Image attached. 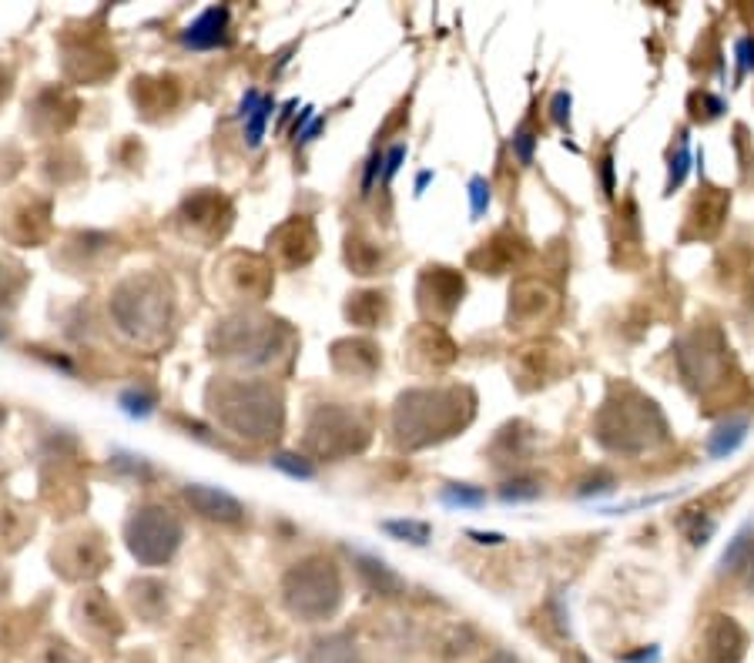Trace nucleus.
<instances>
[{
    "instance_id": "f257e3e1",
    "label": "nucleus",
    "mask_w": 754,
    "mask_h": 663,
    "mask_svg": "<svg viewBox=\"0 0 754 663\" xmlns=\"http://www.w3.org/2000/svg\"><path fill=\"white\" fill-rule=\"evenodd\" d=\"M594 432L610 453L641 456L647 449H657L661 442H667V419L654 399L624 386L600 406Z\"/></svg>"
},
{
    "instance_id": "f03ea898",
    "label": "nucleus",
    "mask_w": 754,
    "mask_h": 663,
    "mask_svg": "<svg viewBox=\"0 0 754 663\" xmlns=\"http://www.w3.org/2000/svg\"><path fill=\"white\" fill-rule=\"evenodd\" d=\"M677 372L698 396H714L728 386V372H734L731 345L724 339L721 329L714 325H698L694 332H687L684 339H677L674 349Z\"/></svg>"
},
{
    "instance_id": "7ed1b4c3",
    "label": "nucleus",
    "mask_w": 754,
    "mask_h": 663,
    "mask_svg": "<svg viewBox=\"0 0 754 663\" xmlns=\"http://www.w3.org/2000/svg\"><path fill=\"white\" fill-rule=\"evenodd\" d=\"M728 208H731V191L714 188V185L698 188V195H694L691 205H687L681 242H711V238L724 228Z\"/></svg>"
},
{
    "instance_id": "20e7f679",
    "label": "nucleus",
    "mask_w": 754,
    "mask_h": 663,
    "mask_svg": "<svg viewBox=\"0 0 754 663\" xmlns=\"http://www.w3.org/2000/svg\"><path fill=\"white\" fill-rule=\"evenodd\" d=\"M744 630L738 627L734 617H724V613H714L708 617L701 630V657L704 663H738L744 657Z\"/></svg>"
},
{
    "instance_id": "39448f33",
    "label": "nucleus",
    "mask_w": 754,
    "mask_h": 663,
    "mask_svg": "<svg viewBox=\"0 0 754 663\" xmlns=\"http://www.w3.org/2000/svg\"><path fill=\"white\" fill-rule=\"evenodd\" d=\"M228 21H232V14H228L225 4L208 7V11H202L192 24L185 27V31H181V44L192 47V51L228 47Z\"/></svg>"
},
{
    "instance_id": "423d86ee",
    "label": "nucleus",
    "mask_w": 754,
    "mask_h": 663,
    "mask_svg": "<svg viewBox=\"0 0 754 663\" xmlns=\"http://www.w3.org/2000/svg\"><path fill=\"white\" fill-rule=\"evenodd\" d=\"M185 499L192 503L198 513L202 516H208V520H222V523H235V520H242V503L232 496V493H225V489H215V486H185Z\"/></svg>"
},
{
    "instance_id": "0eeeda50",
    "label": "nucleus",
    "mask_w": 754,
    "mask_h": 663,
    "mask_svg": "<svg viewBox=\"0 0 754 663\" xmlns=\"http://www.w3.org/2000/svg\"><path fill=\"white\" fill-rule=\"evenodd\" d=\"M553 309V295L543 285H520L510 302V319L517 322H537Z\"/></svg>"
},
{
    "instance_id": "6e6552de",
    "label": "nucleus",
    "mask_w": 754,
    "mask_h": 663,
    "mask_svg": "<svg viewBox=\"0 0 754 663\" xmlns=\"http://www.w3.org/2000/svg\"><path fill=\"white\" fill-rule=\"evenodd\" d=\"M748 436V419H728L721 422L718 429L708 436V456L711 459H728L731 453H738V446Z\"/></svg>"
},
{
    "instance_id": "1a4fd4ad",
    "label": "nucleus",
    "mask_w": 754,
    "mask_h": 663,
    "mask_svg": "<svg viewBox=\"0 0 754 663\" xmlns=\"http://www.w3.org/2000/svg\"><path fill=\"white\" fill-rule=\"evenodd\" d=\"M359 560V570L362 576H369V586L376 593H386V597H396L399 590H403V580L389 570V566L383 560H376V556H366V553H356Z\"/></svg>"
},
{
    "instance_id": "9d476101",
    "label": "nucleus",
    "mask_w": 754,
    "mask_h": 663,
    "mask_svg": "<svg viewBox=\"0 0 754 663\" xmlns=\"http://www.w3.org/2000/svg\"><path fill=\"white\" fill-rule=\"evenodd\" d=\"M677 530L687 536L691 546H704L714 536V530H718V523H714L704 509H684V513L677 516Z\"/></svg>"
},
{
    "instance_id": "9b49d317",
    "label": "nucleus",
    "mask_w": 754,
    "mask_h": 663,
    "mask_svg": "<svg viewBox=\"0 0 754 663\" xmlns=\"http://www.w3.org/2000/svg\"><path fill=\"white\" fill-rule=\"evenodd\" d=\"M754 556V526H744V530L734 533V540L728 543V550L721 553V570H741V566H748V560Z\"/></svg>"
},
{
    "instance_id": "f8f14e48",
    "label": "nucleus",
    "mask_w": 754,
    "mask_h": 663,
    "mask_svg": "<svg viewBox=\"0 0 754 663\" xmlns=\"http://www.w3.org/2000/svg\"><path fill=\"white\" fill-rule=\"evenodd\" d=\"M439 503L450 509H480L486 503V489L470 486V483H450L439 493Z\"/></svg>"
},
{
    "instance_id": "ddd939ff",
    "label": "nucleus",
    "mask_w": 754,
    "mask_h": 663,
    "mask_svg": "<svg viewBox=\"0 0 754 663\" xmlns=\"http://www.w3.org/2000/svg\"><path fill=\"white\" fill-rule=\"evenodd\" d=\"M309 663H359V653L352 650L349 640L332 637V640L316 643V650H312Z\"/></svg>"
},
{
    "instance_id": "4468645a",
    "label": "nucleus",
    "mask_w": 754,
    "mask_h": 663,
    "mask_svg": "<svg viewBox=\"0 0 754 663\" xmlns=\"http://www.w3.org/2000/svg\"><path fill=\"white\" fill-rule=\"evenodd\" d=\"M379 526H383V533L396 536V540H403V543H413V546H426L429 533H433V526L423 520H386Z\"/></svg>"
},
{
    "instance_id": "2eb2a0df",
    "label": "nucleus",
    "mask_w": 754,
    "mask_h": 663,
    "mask_svg": "<svg viewBox=\"0 0 754 663\" xmlns=\"http://www.w3.org/2000/svg\"><path fill=\"white\" fill-rule=\"evenodd\" d=\"M691 141H687V131H681V141H677V155H671V165H667V185L664 191L671 195L674 188L684 185L687 171H691Z\"/></svg>"
},
{
    "instance_id": "dca6fc26",
    "label": "nucleus",
    "mask_w": 754,
    "mask_h": 663,
    "mask_svg": "<svg viewBox=\"0 0 754 663\" xmlns=\"http://www.w3.org/2000/svg\"><path fill=\"white\" fill-rule=\"evenodd\" d=\"M687 108H691V121H701V124H708V121H718L724 111V101L718 98V94H711V91H694L691 94V101H687Z\"/></svg>"
},
{
    "instance_id": "f3484780",
    "label": "nucleus",
    "mask_w": 754,
    "mask_h": 663,
    "mask_svg": "<svg viewBox=\"0 0 754 663\" xmlns=\"http://www.w3.org/2000/svg\"><path fill=\"white\" fill-rule=\"evenodd\" d=\"M118 406H121L124 416H131V419H148L151 412H155L158 399L151 396L148 389H124L121 396H118Z\"/></svg>"
},
{
    "instance_id": "a211bd4d",
    "label": "nucleus",
    "mask_w": 754,
    "mask_h": 663,
    "mask_svg": "<svg viewBox=\"0 0 754 663\" xmlns=\"http://www.w3.org/2000/svg\"><path fill=\"white\" fill-rule=\"evenodd\" d=\"M272 114H275V98H272V94H265L262 104L255 108V114L245 121V141H248V148H259V144H262V138H265V124L272 121Z\"/></svg>"
},
{
    "instance_id": "6ab92c4d",
    "label": "nucleus",
    "mask_w": 754,
    "mask_h": 663,
    "mask_svg": "<svg viewBox=\"0 0 754 663\" xmlns=\"http://www.w3.org/2000/svg\"><path fill=\"white\" fill-rule=\"evenodd\" d=\"M272 466L289 479H316V466H312L309 459L299 456V453H275Z\"/></svg>"
},
{
    "instance_id": "aec40b11",
    "label": "nucleus",
    "mask_w": 754,
    "mask_h": 663,
    "mask_svg": "<svg viewBox=\"0 0 754 663\" xmlns=\"http://www.w3.org/2000/svg\"><path fill=\"white\" fill-rule=\"evenodd\" d=\"M537 138L540 134L533 131L530 121H523L517 131H513V155L520 158V165H533V148H537Z\"/></svg>"
},
{
    "instance_id": "412c9836",
    "label": "nucleus",
    "mask_w": 754,
    "mask_h": 663,
    "mask_svg": "<svg viewBox=\"0 0 754 663\" xmlns=\"http://www.w3.org/2000/svg\"><path fill=\"white\" fill-rule=\"evenodd\" d=\"M537 496H540V483H533V479H510V483L500 486L503 503H530V499Z\"/></svg>"
},
{
    "instance_id": "4be33fe9",
    "label": "nucleus",
    "mask_w": 754,
    "mask_h": 663,
    "mask_svg": "<svg viewBox=\"0 0 754 663\" xmlns=\"http://www.w3.org/2000/svg\"><path fill=\"white\" fill-rule=\"evenodd\" d=\"M470 211H473V218H480L486 208H490V198H493V191H490V181H486L483 175H476V178H470Z\"/></svg>"
},
{
    "instance_id": "5701e85b",
    "label": "nucleus",
    "mask_w": 754,
    "mask_h": 663,
    "mask_svg": "<svg viewBox=\"0 0 754 663\" xmlns=\"http://www.w3.org/2000/svg\"><path fill=\"white\" fill-rule=\"evenodd\" d=\"M383 165H386V151H372L369 161H366V171H362V181H359L362 195H369L372 185L383 181Z\"/></svg>"
},
{
    "instance_id": "b1692460",
    "label": "nucleus",
    "mask_w": 754,
    "mask_h": 663,
    "mask_svg": "<svg viewBox=\"0 0 754 663\" xmlns=\"http://www.w3.org/2000/svg\"><path fill=\"white\" fill-rule=\"evenodd\" d=\"M734 57H738V81L744 78V74L754 71V37L744 34L734 41Z\"/></svg>"
},
{
    "instance_id": "393cba45",
    "label": "nucleus",
    "mask_w": 754,
    "mask_h": 663,
    "mask_svg": "<svg viewBox=\"0 0 754 663\" xmlns=\"http://www.w3.org/2000/svg\"><path fill=\"white\" fill-rule=\"evenodd\" d=\"M403 161H406V144H403V141H396L393 148L386 151V165H383V188L393 185V178L399 175V168H403Z\"/></svg>"
},
{
    "instance_id": "a878e982",
    "label": "nucleus",
    "mask_w": 754,
    "mask_h": 663,
    "mask_svg": "<svg viewBox=\"0 0 754 663\" xmlns=\"http://www.w3.org/2000/svg\"><path fill=\"white\" fill-rule=\"evenodd\" d=\"M570 104H574V98H570L567 91H557V94H553V101H550V118L563 131H570Z\"/></svg>"
},
{
    "instance_id": "bb28decb",
    "label": "nucleus",
    "mask_w": 754,
    "mask_h": 663,
    "mask_svg": "<svg viewBox=\"0 0 754 663\" xmlns=\"http://www.w3.org/2000/svg\"><path fill=\"white\" fill-rule=\"evenodd\" d=\"M614 476H610V473H597L594 479H587V483L584 486H580L577 489V496H604V493H614Z\"/></svg>"
},
{
    "instance_id": "cd10ccee",
    "label": "nucleus",
    "mask_w": 754,
    "mask_h": 663,
    "mask_svg": "<svg viewBox=\"0 0 754 663\" xmlns=\"http://www.w3.org/2000/svg\"><path fill=\"white\" fill-rule=\"evenodd\" d=\"M262 98H265V94H259V91H255V88H248L245 91V98L242 101H238V118H242V121H248V118H252V114H255V108H259V104H262Z\"/></svg>"
},
{
    "instance_id": "c85d7f7f",
    "label": "nucleus",
    "mask_w": 754,
    "mask_h": 663,
    "mask_svg": "<svg viewBox=\"0 0 754 663\" xmlns=\"http://www.w3.org/2000/svg\"><path fill=\"white\" fill-rule=\"evenodd\" d=\"M312 121H316V108H302V111H299V118L292 121V141L299 138V134H302L305 128H309Z\"/></svg>"
},
{
    "instance_id": "c756f323",
    "label": "nucleus",
    "mask_w": 754,
    "mask_h": 663,
    "mask_svg": "<svg viewBox=\"0 0 754 663\" xmlns=\"http://www.w3.org/2000/svg\"><path fill=\"white\" fill-rule=\"evenodd\" d=\"M600 181H604L607 195H614V158L610 155H604V161H600Z\"/></svg>"
},
{
    "instance_id": "7c9ffc66",
    "label": "nucleus",
    "mask_w": 754,
    "mask_h": 663,
    "mask_svg": "<svg viewBox=\"0 0 754 663\" xmlns=\"http://www.w3.org/2000/svg\"><path fill=\"white\" fill-rule=\"evenodd\" d=\"M322 128H326V118H319V114H316V121H312L309 128H305V131L299 134V138H295V144H309V141H316L319 134H322Z\"/></svg>"
},
{
    "instance_id": "2f4dec72",
    "label": "nucleus",
    "mask_w": 754,
    "mask_h": 663,
    "mask_svg": "<svg viewBox=\"0 0 754 663\" xmlns=\"http://www.w3.org/2000/svg\"><path fill=\"white\" fill-rule=\"evenodd\" d=\"M466 536H470L473 543H480V546H500L503 540H507L503 533H480V530H470Z\"/></svg>"
},
{
    "instance_id": "473e14b6",
    "label": "nucleus",
    "mask_w": 754,
    "mask_h": 663,
    "mask_svg": "<svg viewBox=\"0 0 754 663\" xmlns=\"http://www.w3.org/2000/svg\"><path fill=\"white\" fill-rule=\"evenodd\" d=\"M657 660V647H647V650H637V653H624L620 663H654Z\"/></svg>"
},
{
    "instance_id": "72a5a7b5",
    "label": "nucleus",
    "mask_w": 754,
    "mask_h": 663,
    "mask_svg": "<svg viewBox=\"0 0 754 663\" xmlns=\"http://www.w3.org/2000/svg\"><path fill=\"white\" fill-rule=\"evenodd\" d=\"M486 663H523V660H520V657H513V653H507V650H496L493 657L486 660Z\"/></svg>"
},
{
    "instance_id": "f704fd0d",
    "label": "nucleus",
    "mask_w": 754,
    "mask_h": 663,
    "mask_svg": "<svg viewBox=\"0 0 754 663\" xmlns=\"http://www.w3.org/2000/svg\"><path fill=\"white\" fill-rule=\"evenodd\" d=\"M295 108H299V101H289V104H285V108H282V114H279V124H285V121H289Z\"/></svg>"
},
{
    "instance_id": "c9c22d12",
    "label": "nucleus",
    "mask_w": 754,
    "mask_h": 663,
    "mask_svg": "<svg viewBox=\"0 0 754 663\" xmlns=\"http://www.w3.org/2000/svg\"><path fill=\"white\" fill-rule=\"evenodd\" d=\"M429 181H433V171H423V175L416 178V195H419V191H423V188L429 185Z\"/></svg>"
},
{
    "instance_id": "e433bc0d",
    "label": "nucleus",
    "mask_w": 754,
    "mask_h": 663,
    "mask_svg": "<svg viewBox=\"0 0 754 663\" xmlns=\"http://www.w3.org/2000/svg\"><path fill=\"white\" fill-rule=\"evenodd\" d=\"M748 586H751V590H754V556H751V560H748Z\"/></svg>"
},
{
    "instance_id": "4c0bfd02",
    "label": "nucleus",
    "mask_w": 754,
    "mask_h": 663,
    "mask_svg": "<svg viewBox=\"0 0 754 663\" xmlns=\"http://www.w3.org/2000/svg\"><path fill=\"white\" fill-rule=\"evenodd\" d=\"M4 335H7V332H4V329H0V342H4Z\"/></svg>"
}]
</instances>
